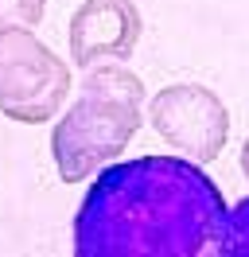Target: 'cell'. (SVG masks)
Instances as JSON below:
<instances>
[{"label": "cell", "mask_w": 249, "mask_h": 257, "mask_svg": "<svg viewBox=\"0 0 249 257\" xmlns=\"http://www.w3.org/2000/svg\"><path fill=\"white\" fill-rule=\"evenodd\" d=\"M226 199L187 156H137L97 172L74 214L78 257L210 253Z\"/></svg>", "instance_id": "cell-1"}, {"label": "cell", "mask_w": 249, "mask_h": 257, "mask_svg": "<svg viewBox=\"0 0 249 257\" xmlns=\"http://www.w3.org/2000/svg\"><path fill=\"white\" fill-rule=\"evenodd\" d=\"M140 125H144V82L121 63L90 66L78 101L66 109V117H59L51 133V156L59 179L66 183L90 179V172L105 168L129 148Z\"/></svg>", "instance_id": "cell-2"}, {"label": "cell", "mask_w": 249, "mask_h": 257, "mask_svg": "<svg viewBox=\"0 0 249 257\" xmlns=\"http://www.w3.org/2000/svg\"><path fill=\"white\" fill-rule=\"evenodd\" d=\"M70 66L39 43L31 28L0 32V113L20 125H43L70 94Z\"/></svg>", "instance_id": "cell-3"}, {"label": "cell", "mask_w": 249, "mask_h": 257, "mask_svg": "<svg viewBox=\"0 0 249 257\" xmlns=\"http://www.w3.org/2000/svg\"><path fill=\"white\" fill-rule=\"evenodd\" d=\"M148 121L171 148H179V156L195 164L218 160L230 137V113L222 97L195 82L164 86L148 105Z\"/></svg>", "instance_id": "cell-4"}, {"label": "cell", "mask_w": 249, "mask_h": 257, "mask_svg": "<svg viewBox=\"0 0 249 257\" xmlns=\"http://www.w3.org/2000/svg\"><path fill=\"white\" fill-rule=\"evenodd\" d=\"M144 20L133 0H86L70 20V59L90 70L97 59H129L140 43Z\"/></svg>", "instance_id": "cell-5"}, {"label": "cell", "mask_w": 249, "mask_h": 257, "mask_svg": "<svg viewBox=\"0 0 249 257\" xmlns=\"http://www.w3.org/2000/svg\"><path fill=\"white\" fill-rule=\"evenodd\" d=\"M210 253H218V257H249V195L237 203V207L226 210V218H222L214 241H210Z\"/></svg>", "instance_id": "cell-6"}, {"label": "cell", "mask_w": 249, "mask_h": 257, "mask_svg": "<svg viewBox=\"0 0 249 257\" xmlns=\"http://www.w3.org/2000/svg\"><path fill=\"white\" fill-rule=\"evenodd\" d=\"M47 0H0V32L4 28H35L43 20Z\"/></svg>", "instance_id": "cell-7"}, {"label": "cell", "mask_w": 249, "mask_h": 257, "mask_svg": "<svg viewBox=\"0 0 249 257\" xmlns=\"http://www.w3.org/2000/svg\"><path fill=\"white\" fill-rule=\"evenodd\" d=\"M241 172H245V179H249V141H245V148H241Z\"/></svg>", "instance_id": "cell-8"}]
</instances>
